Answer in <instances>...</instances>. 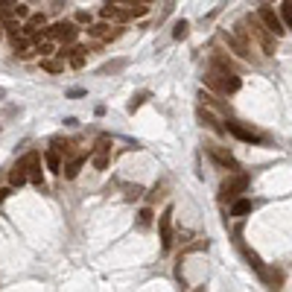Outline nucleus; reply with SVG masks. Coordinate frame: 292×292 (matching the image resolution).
I'll return each instance as SVG.
<instances>
[{
  "instance_id": "393cba45",
  "label": "nucleus",
  "mask_w": 292,
  "mask_h": 292,
  "mask_svg": "<svg viewBox=\"0 0 292 292\" xmlns=\"http://www.w3.org/2000/svg\"><path fill=\"white\" fill-rule=\"evenodd\" d=\"M143 100H146V94H135V97H132V102H129V111H137L140 105H143Z\"/></svg>"
},
{
  "instance_id": "2eb2a0df",
  "label": "nucleus",
  "mask_w": 292,
  "mask_h": 292,
  "mask_svg": "<svg viewBox=\"0 0 292 292\" xmlns=\"http://www.w3.org/2000/svg\"><path fill=\"white\" fill-rule=\"evenodd\" d=\"M27 181H29L27 178V167L18 161V164L12 167V173H9V187H21V184H27Z\"/></svg>"
},
{
  "instance_id": "9b49d317",
  "label": "nucleus",
  "mask_w": 292,
  "mask_h": 292,
  "mask_svg": "<svg viewBox=\"0 0 292 292\" xmlns=\"http://www.w3.org/2000/svg\"><path fill=\"white\" fill-rule=\"evenodd\" d=\"M85 53H88V50H85V47H76V44H64V47L56 50V56H59V59H67L70 67H76V70L85 67Z\"/></svg>"
},
{
  "instance_id": "cd10ccee",
  "label": "nucleus",
  "mask_w": 292,
  "mask_h": 292,
  "mask_svg": "<svg viewBox=\"0 0 292 292\" xmlns=\"http://www.w3.org/2000/svg\"><path fill=\"white\" fill-rule=\"evenodd\" d=\"M289 3H292V0H289Z\"/></svg>"
},
{
  "instance_id": "20e7f679",
  "label": "nucleus",
  "mask_w": 292,
  "mask_h": 292,
  "mask_svg": "<svg viewBox=\"0 0 292 292\" xmlns=\"http://www.w3.org/2000/svg\"><path fill=\"white\" fill-rule=\"evenodd\" d=\"M47 38H53L56 44H73L79 38V27H76V21H56L47 29Z\"/></svg>"
},
{
  "instance_id": "a211bd4d",
  "label": "nucleus",
  "mask_w": 292,
  "mask_h": 292,
  "mask_svg": "<svg viewBox=\"0 0 292 292\" xmlns=\"http://www.w3.org/2000/svg\"><path fill=\"white\" fill-rule=\"evenodd\" d=\"M44 161H47V170H50V173H62V155H59L56 149H47Z\"/></svg>"
},
{
  "instance_id": "4be33fe9",
  "label": "nucleus",
  "mask_w": 292,
  "mask_h": 292,
  "mask_svg": "<svg viewBox=\"0 0 292 292\" xmlns=\"http://www.w3.org/2000/svg\"><path fill=\"white\" fill-rule=\"evenodd\" d=\"M187 32H190V24H187V21H178V24H175V29H173V38H175V41H184V38H187Z\"/></svg>"
},
{
  "instance_id": "412c9836",
  "label": "nucleus",
  "mask_w": 292,
  "mask_h": 292,
  "mask_svg": "<svg viewBox=\"0 0 292 292\" xmlns=\"http://www.w3.org/2000/svg\"><path fill=\"white\" fill-rule=\"evenodd\" d=\"M278 15H281L283 27L292 29V3H289V0H283V3H281V12H278Z\"/></svg>"
},
{
  "instance_id": "f3484780",
  "label": "nucleus",
  "mask_w": 292,
  "mask_h": 292,
  "mask_svg": "<svg viewBox=\"0 0 292 292\" xmlns=\"http://www.w3.org/2000/svg\"><path fill=\"white\" fill-rule=\"evenodd\" d=\"M199 120H202V126H210L213 132H219V135L225 132V126H219V120L213 117V114H210L208 108H199Z\"/></svg>"
},
{
  "instance_id": "f03ea898",
  "label": "nucleus",
  "mask_w": 292,
  "mask_h": 292,
  "mask_svg": "<svg viewBox=\"0 0 292 292\" xmlns=\"http://www.w3.org/2000/svg\"><path fill=\"white\" fill-rule=\"evenodd\" d=\"M202 79H205V85H210V88L219 91V94H237L240 85H243V79H240L237 73L225 70V67H210Z\"/></svg>"
},
{
  "instance_id": "dca6fc26",
  "label": "nucleus",
  "mask_w": 292,
  "mask_h": 292,
  "mask_svg": "<svg viewBox=\"0 0 292 292\" xmlns=\"http://www.w3.org/2000/svg\"><path fill=\"white\" fill-rule=\"evenodd\" d=\"M82 164H85V155H76V158H70V161H67V164L62 167L64 178H76V175H79V170H82Z\"/></svg>"
},
{
  "instance_id": "0eeeda50",
  "label": "nucleus",
  "mask_w": 292,
  "mask_h": 292,
  "mask_svg": "<svg viewBox=\"0 0 292 292\" xmlns=\"http://www.w3.org/2000/svg\"><path fill=\"white\" fill-rule=\"evenodd\" d=\"M225 132L234 135L237 140H243V143H263V135H260L257 129L243 126V123H237V120H228V123H225Z\"/></svg>"
},
{
  "instance_id": "a878e982",
  "label": "nucleus",
  "mask_w": 292,
  "mask_h": 292,
  "mask_svg": "<svg viewBox=\"0 0 292 292\" xmlns=\"http://www.w3.org/2000/svg\"><path fill=\"white\" fill-rule=\"evenodd\" d=\"M76 24H91V15L88 12H76Z\"/></svg>"
},
{
  "instance_id": "4468645a",
  "label": "nucleus",
  "mask_w": 292,
  "mask_h": 292,
  "mask_svg": "<svg viewBox=\"0 0 292 292\" xmlns=\"http://www.w3.org/2000/svg\"><path fill=\"white\" fill-rule=\"evenodd\" d=\"M251 210H254V202L246 199V196H237L231 202V216H248Z\"/></svg>"
},
{
  "instance_id": "1a4fd4ad",
  "label": "nucleus",
  "mask_w": 292,
  "mask_h": 292,
  "mask_svg": "<svg viewBox=\"0 0 292 292\" xmlns=\"http://www.w3.org/2000/svg\"><path fill=\"white\" fill-rule=\"evenodd\" d=\"M208 155H210V161H213V164L222 167V170H228V173H237V170H240L237 158L231 155L228 149H222V146H210V149H208Z\"/></svg>"
},
{
  "instance_id": "bb28decb",
  "label": "nucleus",
  "mask_w": 292,
  "mask_h": 292,
  "mask_svg": "<svg viewBox=\"0 0 292 292\" xmlns=\"http://www.w3.org/2000/svg\"><path fill=\"white\" fill-rule=\"evenodd\" d=\"M0 38H3V24H0Z\"/></svg>"
},
{
  "instance_id": "ddd939ff",
  "label": "nucleus",
  "mask_w": 292,
  "mask_h": 292,
  "mask_svg": "<svg viewBox=\"0 0 292 292\" xmlns=\"http://www.w3.org/2000/svg\"><path fill=\"white\" fill-rule=\"evenodd\" d=\"M88 35H91V38H102V41H114V38L123 35V29H111L108 24H94V27L88 29Z\"/></svg>"
},
{
  "instance_id": "7ed1b4c3",
  "label": "nucleus",
  "mask_w": 292,
  "mask_h": 292,
  "mask_svg": "<svg viewBox=\"0 0 292 292\" xmlns=\"http://www.w3.org/2000/svg\"><path fill=\"white\" fill-rule=\"evenodd\" d=\"M246 190H248V173H234L231 178L222 181V187H219V199L222 202H234Z\"/></svg>"
},
{
  "instance_id": "6e6552de",
  "label": "nucleus",
  "mask_w": 292,
  "mask_h": 292,
  "mask_svg": "<svg viewBox=\"0 0 292 292\" xmlns=\"http://www.w3.org/2000/svg\"><path fill=\"white\" fill-rule=\"evenodd\" d=\"M257 18H260V24H263V27L269 29V32H272L275 38L286 32V27H283L281 15H278V12L272 9V6H260V9H257Z\"/></svg>"
},
{
  "instance_id": "aec40b11",
  "label": "nucleus",
  "mask_w": 292,
  "mask_h": 292,
  "mask_svg": "<svg viewBox=\"0 0 292 292\" xmlns=\"http://www.w3.org/2000/svg\"><path fill=\"white\" fill-rule=\"evenodd\" d=\"M243 254H246V260H248V266H251V269H254L257 275H263L266 272V266L260 263V257L254 254V251H248V248H243Z\"/></svg>"
},
{
  "instance_id": "39448f33",
  "label": "nucleus",
  "mask_w": 292,
  "mask_h": 292,
  "mask_svg": "<svg viewBox=\"0 0 292 292\" xmlns=\"http://www.w3.org/2000/svg\"><path fill=\"white\" fill-rule=\"evenodd\" d=\"M111 146H114V140H111L108 135H100L97 137V143H94V155H91V161H94V167L97 170H108V164H111Z\"/></svg>"
},
{
  "instance_id": "f257e3e1",
  "label": "nucleus",
  "mask_w": 292,
  "mask_h": 292,
  "mask_svg": "<svg viewBox=\"0 0 292 292\" xmlns=\"http://www.w3.org/2000/svg\"><path fill=\"white\" fill-rule=\"evenodd\" d=\"M234 35L243 38V41L251 47V53H254V44L260 47L266 56H272V53H275V35L263 27V24H260V18H257V15H246L243 21H237V27H234Z\"/></svg>"
},
{
  "instance_id": "423d86ee",
  "label": "nucleus",
  "mask_w": 292,
  "mask_h": 292,
  "mask_svg": "<svg viewBox=\"0 0 292 292\" xmlns=\"http://www.w3.org/2000/svg\"><path fill=\"white\" fill-rule=\"evenodd\" d=\"M21 164L27 167V178H29V184H35V187H41V184H44V173H41V152L29 149L27 155L21 158Z\"/></svg>"
},
{
  "instance_id": "9d476101",
  "label": "nucleus",
  "mask_w": 292,
  "mask_h": 292,
  "mask_svg": "<svg viewBox=\"0 0 292 292\" xmlns=\"http://www.w3.org/2000/svg\"><path fill=\"white\" fill-rule=\"evenodd\" d=\"M158 231H161V248L170 251L173 248V208H164V213L158 216Z\"/></svg>"
},
{
  "instance_id": "5701e85b",
  "label": "nucleus",
  "mask_w": 292,
  "mask_h": 292,
  "mask_svg": "<svg viewBox=\"0 0 292 292\" xmlns=\"http://www.w3.org/2000/svg\"><path fill=\"white\" fill-rule=\"evenodd\" d=\"M149 225H152V210L143 208L140 213H137V228H149Z\"/></svg>"
},
{
  "instance_id": "6ab92c4d",
  "label": "nucleus",
  "mask_w": 292,
  "mask_h": 292,
  "mask_svg": "<svg viewBox=\"0 0 292 292\" xmlns=\"http://www.w3.org/2000/svg\"><path fill=\"white\" fill-rule=\"evenodd\" d=\"M41 67H44L47 73H64V59H50V56H44V59H41Z\"/></svg>"
},
{
  "instance_id": "b1692460",
  "label": "nucleus",
  "mask_w": 292,
  "mask_h": 292,
  "mask_svg": "<svg viewBox=\"0 0 292 292\" xmlns=\"http://www.w3.org/2000/svg\"><path fill=\"white\" fill-rule=\"evenodd\" d=\"M15 9V0H0V18H9Z\"/></svg>"
},
{
  "instance_id": "f8f14e48",
  "label": "nucleus",
  "mask_w": 292,
  "mask_h": 292,
  "mask_svg": "<svg viewBox=\"0 0 292 292\" xmlns=\"http://www.w3.org/2000/svg\"><path fill=\"white\" fill-rule=\"evenodd\" d=\"M225 41H228V47L234 50V53L240 56V59H246V62H251V47L243 41V38H237L234 32H225Z\"/></svg>"
}]
</instances>
